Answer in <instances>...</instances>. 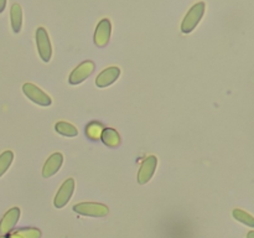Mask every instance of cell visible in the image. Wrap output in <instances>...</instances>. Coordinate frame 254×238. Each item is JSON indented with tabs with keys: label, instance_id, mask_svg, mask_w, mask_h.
Returning <instances> with one entry per match:
<instances>
[{
	"label": "cell",
	"instance_id": "cell-11",
	"mask_svg": "<svg viewBox=\"0 0 254 238\" xmlns=\"http://www.w3.org/2000/svg\"><path fill=\"white\" fill-rule=\"evenodd\" d=\"M62 163H64V156H62L61 153H55L47 159V161L45 163L44 169H42V175L44 178H51L52 175L57 173L61 168Z\"/></svg>",
	"mask_w": 254,
	"mask_h": 238
},
{
	"label": "cell",
	"instance_id": "cell-4",
	"mask_svg": "<svg viewBox=\"0 0 254 238\" xmlns=\"http://www.w3.org/2000/svg\"><path fill=\"white\" fill-rule=\"evenodd\" d=\"M22 92H24L27 98L31 99L34 103L39 104V106L47 107L52 102L49 94H46L41 88H39V87L32 83H25L22 86Z\"/></svg>",
	"mask_w": 254,
	"mask_h": 238
},
{
	"label": "cell",
	"instance_id": "cell-18",
	"mask_svg": "<svg viewBox=\"0 0 254 238\" xmlns=\"http://www.w3.org/2000/svg\"><path fill=\"white\" fill-rule=\"evenodd\" d=\"M5 6H6V0H0V12L4 11Z\"/></svg>",
	"mask_w": 254,
	"mask_h": 238
},
{
	"label": "cell",
	"instance_id": "cell-10",
	"mask_svg": "<svg viewBox=\"0 0 254 238\" xmlns=\"http://www.w3.org/2000/svg\"><path fill=\"white\" fill-rule=\"evenodd\" d=\"M119 74H121V69L118 67H109V68H106L98 74L96 79V84L101 88L111 86L118 79Z\"/></svg>",
	"mask_w": 254,
	"mask_h": 238
},
{
	"label": "cell",
	"instance_id": "cell-6",
	"mask_svg": "<svg viewBox=\"0 0 254 238\" xmlns=\"http://www.w3.org/2000/svg\"><path fill=\"white\" fill-rule=\"evenodd\" d=\"M94 71V63L92 61H84L82 62L79 66H77L76 68L72 71V73L69 74V83L71 84H79L87 78V77L91 76Z\"/></svg>",
	"mask_w": 254,
	"mask_h": 238
},
{
	"label": "cell",
	"instance_id": "cell-15",
	"mask_svg": "<svg viewBox=\"0 0 254 238\" xmlns=\"http://www.w3.org/2000/svg\"><path fill=\"white\" fill-rule=\"evenodd\" d=\"M57 133L62 134L64 136H76L78 134V130L74 125L67 123V121H59V123L55 125Z\"/></svg>",
	"mask_w": 254,
	"mask_h": 238
},
{
	"label": "cell",
	"instance_id": "cell-13",
	"mask_svg": "<svg viewBox=\"0 0 254 238\" xmlns=\"http://www.w3.org/2000/svg\"><path fill=\"white\" fill-rule=\"evenodd\" d=\"M41 232L37 228H22L14 233H7L0 238H40Z\"/></svg>",
	"mask_w": 254,
	"mask_h": 238
},
{
	"label": "cell",
	"instance_id": "cell-7",
	"mask_svg": "<svg viewBox=\"0 0 254 238\" xmlns=\"http://www.w3.org/2000/svg\"><path fill=\"white\" fill-rule=\"evenodd\" d=\"M156 165H158V159L154 155L148 156V158L143 161L138 174V182L140 183V185H144V183H146L151 178H153L154 173H155Z\"/></svg>",
	"mask_w": 254,
	"mask_h": 238
},
{
	"label": "cell",
	"instance_id": "cell-1",
	"mask_svg": "<svg viewBox=\"0 0 254 238\" xmlns=\"http://www.w3.org/2000/svg\"><path fill=\"white\" fill-rule=\"evenodd\" d=\"M206 5L203 1L197 2V4L193 5L189 12L186 14V16L184 17L183 24H181V31L184 34H190L192 30H195V27L197 26L200 20L202 19L203 14H205Z\"/></svg>",
	"mask_w": 254,
	"mask_h": 238
},
{
	"label": "cell",
	"instance_id": "cell-3",
	"mask_svg": "<svg viewBox=\"0 0 254 238\" xmlns=\"http://www.w3.org/2000/svg\"><path fill=\"white\" fill-rule=\"evenodd\" d=\"M36 45L42 61L49 62L51 60L52 47L51 42H50L49 34H47V30H45L44 27H39L36 30Z\"/></svg>",
	"mask_w": 254,
	"mask_h": 238
},
{
	"label": "cell",
	"instance_id": "cell-19",
	"mask_svg": "<svg viewBox=\"0 0 254 238\" xmlns=\"http://www.w3.org/2000/svg\"><path fill=\"white\" fill-rule=\"evenodd\" d=\"M247 238H254V231H250L247 233Z\"/></svg>",
	"mask_w": 254,
	"mask_h": 238
},
{
	"label": "cell",
	"instance_id": "cell-5",
	"mask_svg": "<svg viewBox=\"0 0 254 238\" xmlns=\"http://www.w3.org/2000/svg\"><path fill=\"white\" fill-rule=\"evenodd\" d=\"M74 191V180L73 178H67L62 186L60 187L59 192L55 196L54 205L56 208H62L64 206L67 205L69 200L72 197V193Z\"/></svg>",
	"mask_w": 254,
	"mask_h": 238
},
{
	"label": "cell",
	"instance_id": "cell-9",
	"mask_svg": "<svg viewBox=\"0 0 254 238\" xmlns=\"http://www.w3.org/2000/svg\"><path fill=\"white\" fill-rule=\"evenodd\" d=\"M19 217H20L19 207H12L11 210L7 211V212L4 215V217H2L1 222H0V233L4 236L11 232V231L14 230L15 226H16L17 221H19Z\"/></svg>",
	"mask_w": 254,
	"mask_h": 238
},
{
	"label": "cell",
	"instance_id": "cell-14",
	"mask_svg": "<svg viewBox=\"0 0 254 238\" xmlns=\"http://www.w3.org/2000/svg\"><path fill=\"white\" fill-rule=\"evenodd\" d=\"M102 140L106 145L111 146V148H114V146H118L121 144V136L117 133L114 129L112 128H106L101 134Z\"/></svg>",
	"mask_w": 254,
	"mask_h": 238
},
{
	"label": "cell",
	"instance_id": "cell-12",
	"mask_svg": "<svg viewBox=\"0 0 254 238\" xmlns=\"http://www.w3.org/2000/svg\"><path fill=\"white\" fill-rule=\"evenodd\" d=\"M10 19H11V27L14 32H20L22 25V9L19 4H14L10 10Z\"/></svg>",
	"mask_w": 254,
	"mask_h": 238
},
{
	"label": "cell",
	"instance_id": "cell-17",
	"mask_svg": "<svg viewBox=\"0 0 254 238\" xmlns=\"http://www.w3.org/2000/svg\"><path fill=\"white\" fill-rule=\"evenodd\" d=\"M12 159H14V154H12L10 150L4 151V153L0 155V178L6 173L9 166L11 165Z\"/></svg>",
	"mask_w": 254,
	"mask_h": 238
},
{
	"label": "cell",
	"instance_id": "cell-2",
	"mask_svg": "<svg viewBox=\"0 0 254 238\" xmlns=\"http://www.w3.org/2000/svg\"><path fill=\"white\" fill-rule=\"evenodd\" d=\"M74 212L83 216H91V217H104L108 215L109 210L106 205L96 202H82L73 206Z\"/></svg>",
	"mask_w": 254,
	"mask_h": 238
},
{
	"label": "cell",
	"instance_id": "cell-8",
	"mask_svg": "<svg viewBox=\"0 0 254 238\" xmlns=\"http://www.w3.org/2000/svg\"><path fill=\"white\" fill-rule=\"evenodd\" d=\"M111 30L112 26L109 19H102L96 27V32H94V44L98 47L106 46L109 42Z\"/></svg>",
	"mask_w": 254,
	"mask_h": 238
},
{
	"label": "cell",
	"instance_id": "cell-16",
	"mask_svg": "<svg viewBox=\"0 0 254 238\" xmlns=\"http://www.w3.org/2000/svg\"><path fill=\"white\" fill-rule=\"evenodd\" d=\"M233 217L237 221H240V222L245 223L248 227L254 228V217L251 213L246 212V211L241 210V208H236V210H233Z\"/></svg>",
	"mask_w": 254,
	"mask_h": 238
}]
</instances>
